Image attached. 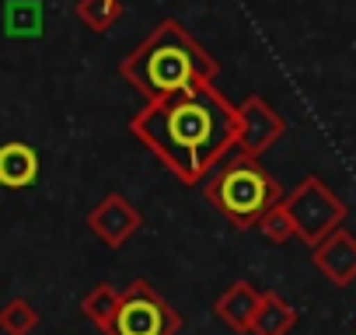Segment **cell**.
<instances>
[{"label":"cell","mask_w":356,"mask_h":335,"mask_svg":"<svg viewBox=\"0 0 356 335\" xmlns=\"http://www.w3.org/2000/svg\"><path fill=\"white\" fill-rule=\"evenodd\" d=\"M353 335H356V332H353Z\"/></svg>","instance_id":"e0dca14e"},{"label":"cell","mask_w":356,"mask_h":335,"mask_svg":"<svg viewBox=\"0 0 356 335\" xmlns=\"http://www.w3.org/2000/svg\"><path fill=\"white\" fill-rule=\"evenodd\" d=\"M4 32L15 39H32L42 32V8L39 0H8L4 8Z\"/></svg>","instance_id":"4fadbf2b"},{"label":"cell","mask_w":356,"mask_h":335,"mask_svg":"<svg viewBox=\"0 0 356 335\" xmlns=\"http://www.w3.org/2000/svg\"><path fill=\"white\" fill-rule=\"evenodd\" d=\"M88 227H91V234H95L105 248H122V245L143 227V213H140L122 193H108V196L88 213Z\"/></svg>","instance_id":"52a82bcc"},{"label":"cell","mask_w":356,"mask_h":335,"mask_svg":"<svg viewBox=\"0 0 356 335\" xmlns=\"http://www.w3.org/2000/svg\"><path fill=\"white\" fill-rule=\"evenodd\" d=\"M178 328H182L178 311L147 279H133L119 293V311L108 335H178Z\"/></svg>","instance_id":"5b68a950"},{"label":"cell","mask_w":356,"mask_h":335,"mask_svg":"<svg viewBox=\"0 0 356 335\" xmlns=\"http://www.w3.org/2000/svg\"><path fill=\"white\" fill-rule=\"evenodd\" d=\"M35 179H39V154L22 140L0 143V186L4 189H29Z\"/></svg>","instance_id":"30bf717a"},{"label":"cell","mask_w":356,"mask_h":335,"mask_svg":"<svg viewBox=\"0 0 356 335\" xmlns=\"http://www.w3.org/2000/svg\"><path fill=\"white\" fill-rule=\"evenodd\" d=\"M259 231H262V238L273 241V245H286L290 238H297V234H293V220H290V213H286L283 203H276V206L259 220Z\"/></svg>","instance_id":"2e32d148"},{"label":"cell","mask_w":356,"mask_h":335,"mask_svg":"<svg viewBox=\"0 0 356 335\" xmlns=\"http://www.w3.org/2000/svg\"><path fill=\"white\" fill-rule=\"evenodd\" d=\"M129 133L182 186H200L238 150V105H231L213 81L189 84L147 101L129 119Z\"/></svg>","instance_id":"6da1fadb"},{"label":"cell","mask_w":356,"mask_h":335,"mask_svg":"<svg viewBox=\"0 0 356 335\" xmlns=\"http://www.w3.org/2000/svg\"><path fill=\"white\" fill-rule=\"evenodd\" d=\"M283 206L293 220V234L311 248L318 241H325L346 220V203L318 175H307L290 196H283Z\"/></svg>","instance_id":"277c9868"},{"label":"cell","mask_w":356,"mask_h":335,"mask_svg":"<svg viewBox=\"0 0 356 335\" xmlns=\"http://www.w3.org/2000/svg\"><path fill=\"white\" fill-rule=\"evenodd\" d=\"M35 325H39V311L25 297H15L0 307V332L4 335H29L35 332Z\"/></svg>","instance_id":"5bb4252c"},{"label":"cell","mask_w":356,"mask_h":335,"mask_svg":"<svg viewBox=\"0 0 356 335\" xmlns=\"http://www.w3.org/2000/svg\"><path fill=\"white\" fill-rule=\"evenodd\" d=\"M286 133V119L259 95L245 98V105H238V150L248 157L266 154L273 143H280Z\"/></svg>","instance_id":"8992f818"},{"label":"cell","mask_w":356,"mask_h":335,"mask_svg":"<svg viewBox=\"0 0 356 335\" xmlns=\"http://www.w3.org/2000/svg\"><path fill=\"white\" fill-rule=\"evenodd\" d=\"M311 262L328 283L349 286L356 279V238L346 227H335L325 241L311 248Z\"/></svg>","instance_id":"ba28073f"},{"label":"cell","mask_w":356,"mask_h":335,"mask_svg":"<svg viewBox=\"0 0 356 335\" xmlns=\"http://www.w3.org/2000/svg\"><path fill=\"white\" fill-rule=\"evenodd\" d=\"M207 199L238 231H252L276 203H283V189L259 164V157L234 150V157H227L213 168V175L207 182Z\"/></svg>","instance_id":"3957f363"},{"label":"cell","mask_w":356,"mask_h":335,"mask_svg":"<svg viewBox=\"0 0 356 335\" xmlns=\"http://www.w3.org/2000/svg\"><path fill=\"white\" fill-rule=\"evenodd\" d=\"M119 293L122 290H115V286H108V283H98L91 293H84V300H81V311H84V318L98 328V332H112V321H115V311H119Z\"/></svg>","instance_id":"7c38bea8"},{"label":"cell","mask_w":356,"mask_h":335,"mask_svg":"<svg viewBox=\"0 0 356 335\" xmlns=\"http://www.w3.org/2000/svg\"><path fill=\"white\" fill-rule=\"evenodd\" d=\"M293 325H297V311L276 290H262V300H259L248 335H290Z\"/></svg>","instance_id":"8fae6325"},{"label":"cell","mask_w":356,"mask_h":335,"mask_svg":"<svg viewBox=\"0 0 356 335\" xmlns=\"http://www.w3.org/2000/svg\"><path fill=\"white\" fill-rule=\"evenodd\" d=\"M259 300H262V290H255L252 283L238 279V283H231V286L213 300V314H217L227 328L248 335L252 318H255V311H259Z\"/></svg>","instance_id":"9c48e42d"},{"label":"cell","mask_w":356,"mask_h":335,"mask_svg":"<svg viewBox=\"0 0 356 335\" xmlns=\"http://www.w3.org/2000/svg\"><path fill=\"white\" fill-rule=\"evenodd\" d=\"M119 11H122L119 0H77V8H74V15H77L91 32H108V28L115 25Z\"/></svg>","instance_id":"9a60e30c"},{"label":"cell","mask_w":356,"mask_h":335,"mask_svg":"<svg viewBox=\"0 0 356 335\" xmlns=\"http://www.w3.org/2000/svg\"><path fill=\"white\" fill-rule=\"evenodd\" d=\"M119 74L147 98H164L171 91H182L189 84H207L217 81L220 67L217 60L178 25V22H161L122 63Z\"/></svg>","instance_id":"7a4b0ae2"}]
</instances>
